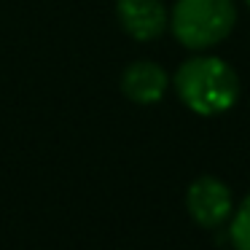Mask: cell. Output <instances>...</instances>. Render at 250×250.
I'll return each instance as SVG.
<instances>
[{
	"label": "cell",
	"mask_w": 250,
	"mask_h": 250,
	"mask_svg": "<svg viewBox=\"0 0 250 250\" xmlns=\"http://www.w3.org/2000/svg\"><path fill=\"white\" fill-rule=\"evenodd\" d=\"M245 3H248V8H250V0H245Z\"/></svg>",
	"instance_id": "obj_7"
},
{
	"label": "cell",
	"mask_w": 250,
	"mask_h": 250,
	"mask_svg": "<svg viewBox=\"0 0 250 250\" xmlns=\"http://www.w3.org/2000/svg\"><path fill=\"white\" fill-rule=\"evenodd\" d=\"M186 207H188L191 218L205 229H215L223 221L231 218L234 199L231 191L223 180L212 178V175H202L186 191Z\"/></svg>",
	"instance_id": "obj_3"
},
{
	"label": "cell",
	"mask_w": 250,
	"mask_h": 250,
	"mask_svg": "<svg viewBox=\"0 0 250 250\" xmlns=\"http://www.w3.org/2000/svg\"><path fill=\"white\" fill-rule=\"evenodd\" d=\"M229 237H231L237 250H250V194L239 202L234 221L229 226Z\"/></svg>",
	"instance_id": "obj_6"
},
{
	"label": "cell",
	"mask_w": 250,
	"mask_h": 250,
	"mask_svg": "<svg viewBox=\"0 0 250 250\" xmlns=\"http://www.w3.org/2000/svg\"><path fill=\"white\" fill-rule=\"evenodd\" d=\"M116 17L124 33L135 41H153L167 30L169 17L162 0H119Z\"/></svg>",
	"instance_id": "obj_4"
},
{
	"label": "cell",
	"mask_w": 250,
	"mask_h": 250,
	"mask_svg": "<svg viewBox=\"0 0 250 250\" xmlns=\"http://www.w3.org/2000/svg\"><path fill=\"white\" fill-rule=\"evenodd\" d=\"M237 24L234 0H178L169 17L172 35L180 46L202 51L229 38Z\"/></svg>",
	"instance_id": "obj_2"
},
{
	"label": "cell",
	"mask_w": 250,
	"mask_h": 250,
	"mask_svg": "<svg viewBox=\"0 0 250 250\" xmlns=\"http://www.w3.org/2000/svg\"><path fill=\"white\" fill-rule=\"evenodd\" d=\"M180 103L199 116H221L239 100V78L221 57L199 54L186 60L175 73Z\"/></svg>",
	"instance_id": "obj_1"
},
{
	"label": "cell",
	"mask_w": 250,
	"mask_h": 250,
	"mask_svg": "<svg viewBox=\"0 0 250 250\" xmlns=\"http://www.w3.org/2000/svg\"><path fill=\"white\" fill-rule=\"evenodd\" d=\"M167 73L162 65L148 60H137L121 73V92L137 105H153L167 92Z\"/></svg>",
	"instance_id": "obj_5"
}]
</instances>
